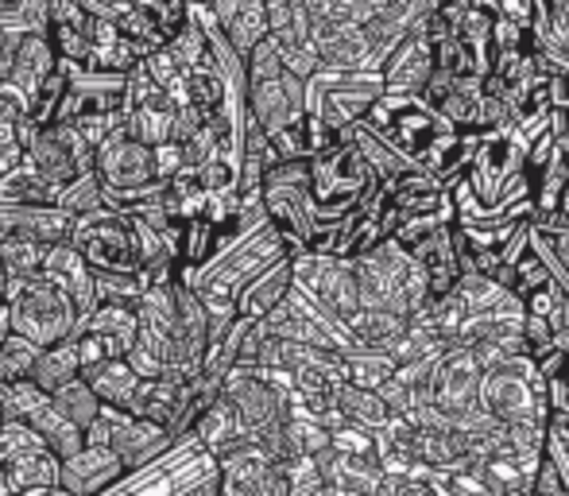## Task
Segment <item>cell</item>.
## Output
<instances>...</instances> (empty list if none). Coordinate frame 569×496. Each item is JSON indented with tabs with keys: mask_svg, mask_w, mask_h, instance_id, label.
Masks as SVG:
<instances>
[{
	"mask_svg": "<svg viewBox=\"0 0 569 496\" xmlns=\"http://www.w3.org/2000/svg\"><path fill=\"white\" fill-rule=\"evenodd\" d=\"M531 496H535V493H531Z\"/></svg>",
	"mask_w": 569,
	"mask_h": 496,
	"instance_id": "56",
	"label": "cell"
},
{
	"mask_svg": "<svg viewBox=\"0 0 569 496\" xmlns=\"http://www.w3.org/2000/svg\"><path fill=\"white\" fill-rule=\"evenodd\" d=\"M23 496H70V493L59 489V485H51V489H36V493H23Z\"/></svg>",
	"mask_w": 569,
	"mask_h": 496,
	"instance_id": "51",
	"label": "cell"
},
{
	"mask_svg": "<svg viewBox=\"0 0 569 496\" xmlns=\"http://www.w3.org/2000/svg\"><path fill=\"white\" fill-rule=\"evenodd\" d=\"M244 113L252 117L263 136L283 132V128L299 125L307 117V82H299L291 75H279L276 82L248 86Z\"/></svg>",
	"mask_w": 569,
	"mask_h": 496,
	"instance_id": "12",
	"label": "cell"
},
{
	"mask_svg": "<svg viewBox=\"0 0 569 496\" xmlns=\"http://www.w3.org/2000/svg\"><path fill=\"white\" fill-rule=\"evenodd\" d=\"M47 206H59V190L47 187L36 171L12 163L0 175V210H47Z\"/></svg>",
	"mask_w": 569,
	"mask_h": 496,
	"instance_id": "22",
	"label": "cell"
},
{
	"mask_svg": "<svg viewBox=\"0 0 569 496\" xmlns=\"http://www.w3.org/2000/svg\"><path fill=\"white\" fill-rule=\"evenodd\" d=\"M74 346H78V361H82V369H93V365H106V361H120V357L128 354L120 341L98 338V334H82V338H74Z\"/></svg>",
	"mask_w": 569,
	"mask_h": 496,
	"instance_id": "41",
	"label": "cell"
},
{
	"mask_svg": "<svg viewBox=\"0 0 569 496\" xmlns=\"http://www.w3.org/2000/svg\"><path fill=\"white\" fill-rule=\"evenodd\" d=\"M93 175L101 182V195H140V190L156 187V163H151V148L136 143L124 128H117L109 140L93 148Z\"/></svg>",
	"mask_w": 569,
	"mask_h": 496,
	"instance_id": "11",
	"label": "cell"
},
{
	"mask_svg": "<svg viewBox=\"0 0 569 496\" xmlns=\"http://www.w3.org/2000/svg\"><path fill=\"white\" fill-rule=\"evenodd\" d=\"M268 16V39L279 43V51L310 43V8L307 0H268L263 4Z\"/></svg>",
	"mask_w": 569,
	"mask_h": 496,
	"instance_id": "27",
	"label": "cell"
},
{
	"mask_svg": "<svg viewBox=\"0 0 569 496\" xmlns=\"http://www.w3.org/2000/svg\"><path fill=\"white\" fill-rule=\"evenodd\" d=\"M352 151H357L360 159H365V167L372 171V179L380 182V187H388V182L403 179V175L419 171V167L411 163L407 156H399L396 148H388V143L380 140V136H372L365 125H352V136H349Z\"/></svg>",
	"mask_w": 569,
	"mask_h": 496,
	"instance_id": "23",
	"label": "cell"
},
{
	"mask_svg": "<svg viewBox=\"0 0 569 496\" xmlns=\"http://www.w3.org/2000/svg\"><path fill=\"white\" fill-rule=\"evenodd\" d=\"M120 477H124L120 458L101 446H82L74 458L59 462V489L70 496H106Z\"/></svg>",
	"mask_w": 569,
	"mask_h": 496,
	"instance_id": "16",
	"label": "cell"
},
{
	"mask_svg": "<svg viewBox=\"0 0 569 496\" xmlns=\"http://www.w3.org/2000/svg\"><path fill=\"white\" fill-rule=\"evenodd\" d=\"M4 474L20 496L36 493V489H51V485H59V458L39 443V446H28V450L16 454V458L4 466Z\"/></svg>",
	"mask_w": 569,
	"mask_h": 496,
	"instance_id": "28",
	"label": "cell"
},
{
	"mask_svg": "<svg viewBox=\"0 0 569 496\" xmlns=\"http://www.w3.org/2000/svg\"><path fill=\"white\" fill-rule=\"evenodd\" d=\"M54 67H59V59H54L51 39L47 36H23L20 51H16V62H12V75H8V86L20 90L23 98H31L36 86L43 82Z\"/></svg>",
	"mask_w": 569,
	"mask_h": 496,
	"instance_id": "25",
	"label": "cell"
},
{
	"mask_svg": "<svg viewBox=\"0 0 569 496\" xmlns=\"http://www.w3.org/2000/svg\"><path fill=\"white\" fill-rule=\"evenodd\" d=\"M39 276L51 287H59L70 302H74L78 315H90L98 307V291H93V271L86 268V260L74 252L70 245H54L47 248V260L39 268Z\"/></svg>",
	"mask_w": 569,
	"mask_h": 496,
	"instance_id": "17",
	"label": "cell"
},
{
	"mask_svg": "<svg viewBox=\"0 0 569 496\" xmlns=\"http://www.w3.org/2000/svg\"><path fill=\"white\" fill-rule=\"evenodd\" d=\"M399 365L391 361L388 354H380V349H349V354H341V373H345V384H352V388H365V391H376L383 380H391L396 376Z\"/></svg>",
	"mask_w": 569,
	"mask_h": 496,
	"instance_id": "31",
	"label": "cell"
},
{
	"mask_svg": "<svg viewBox=\"0 0 569 496\" xmlns=\"http://www.w3.org/2000/svg\"><path fill=\"white\" fill-rule=\"evenodd\" d=\"M383 98L380 75H333L318 70L307 82V117L326 128H352Z\"/></svg>",
	"mask_w": 569,
	"mask_h": 496,
	"instance_id": "7",
	"label": "cell"
},
{
	"mask_svg": "<svg viewBox=\"0 0 569 496\" xmlns=\"http://www.w3.org/2000/svg\"><path fill=\"white\" fill-rule=\"evenodd\" d=\"M210 16H213V23H218L221 36H226V43L240 54V59H248L252 47L268 39L263 0H218V4H210Z\"/></svg>",
	"mask_w": 569,
	"mask_h": 496,
	"instance_id": "18",
	"label": "cell"
},
{
	"mask_svg": "<svg viewBox=\"0 0 569 496\" xmlns=\"http://www.w3.org/2000/svg\"><path fill=\"white\" fill-rule=\"evenodd\" d=\"M210 474H218L210 454H206L194 438H182L163 458L148 462L143 469H132V474L120 477L106 496H187Z\"/></svg>",
	"mask_w": 569,
	"mask_h": 496,
	"instance_id": "6",
	"label": "cell"
},
{
	"mask_svg": "<svg viewBox=\"0 0 569 496\" xmlns=\"http://www.w3.org/2000/svg\"><path fill=\"white\" fill-rule=\"evenodd\" d=\"M547 326H550V334H555V346L569 334V299H566V291L562 287L550 279V310H547Z\"/></svg>",
	"mask_w": 569,
	"mask_h": 496,
	"instance_id": "46",
	"label": "cell"
},
{
	"mask_svg": "<svg viewBox=\"0 0 569 496\" xmlns=\"http://www.w3.org/2000/svg\"><path fill=\"white\" fill-rule=\"evenodd\" d=\"M558 156H562V159H569V132L562 136V140H558Z\"/></svg>",
	"mask_w": 569,
	"mask_h": 496,
	"instance_id": "52",
	"label": "cell"
},
{
	"mask_svg": "<svg viewBox=\"0 0 569 496\" xmlns=\"http://www.w3.org/2000/svg\"><path fill=\"white\" fill-rule=\"evenodd\" d=\"M151 163H156V182H171L179 171H187V159H182L179 143H159V148H151Z\"/></svg>",
	"mask_w": 569,
	"mask_h": 496,
	"instance_id": "45",
	"label": "cell"
},
{
	"mask_svg": "<svg viewBox=\"0 0 569 496\" xmlns=\"http://www.w3.org/2000/svg\"><path fill=\"white\" fill-rule=\"evenodd\" d=\"M28 427H31V435H36L39 443H43L47 450H51L59 462L74 458V454L86 446V435H82V430H78V427H70V423L62 419V415L54 411L51 404H47L43 411H39L36 419L28 423Z\"/></svg>",
	"mask_w": 569,
	"mask_h": 496,
	"instance_id": "32",
	"label": "cell"
},
{
	"mask_svg": "<svg viewBox=\"0 0 569 496\" xmlns=\"http://www.w3.org/2000/svg\"><path fill=\"white\" fill-rule=\"evenodd\" d=\"M430 12H435V8H430ZM419 20H422V16H419ZM419 20H415L411 31L399 39L396 51L383 59V70H380L383 98H419L422 86H427L430 75H435V51H430V43L422 39Z\"/></svg>",
	"mask_w": 569,
	"mask_h": 496,
	"instance_id": "13",
	"label": "cell"
},
{
	"mask_svg": "<svg viewBox=\"0 0 569 496\" xmlns=\"http://www.w3.org/2000/svg\"><path fill=\"white\" fill-rule=\"evenodd\" d=\"M333 407L345 415V423L349 427H360L368 430V435H376V430L388 427V407L380 404V396L376 391H365V388H352V384H341L338 391H333Z\"/></svg>",
	"mask_w": 569,
	"mask_h": 496,
	"instance_id": "29",
	"label": "cell"
},
{
	"mask_svg": "<svg viewBox=\"0 0 569 496\" xmlns=\"http://www.w3.org/2000/svg\"><path fill=\"white\" fill-rule=\"evenodd\" d=\"M67 245L82 256L90 271H101V276H140L143 252L140 241H136L132 218H124V214H113L101 206L98 214L74 218Z\"/></svg>",
	"mask_w": 569,
	"mask_h": 496,
	"instance_id": "3",
	"label": "cell"
},
{
	"mask_svg": "<svg viewBox=\"0 0 569 496\" xmlns=\"http://www.w3.org/2000/svg\"><path fill=\"white\" fill-rule=\"evenodd\" d=\"M51 407L62 415V419L70 423V427H78L86 435V430L93 427V419L101 415V404H98V396L90 391V384L78 376V380H70L67 388H59L51 396Z\"/></svg>",
	"mask_w": 569,
	"mask_h": 496,
	"instance_id": "34",
	"label": "cell"
},
{
	"mask_svg": "<svg viewBox=\"0 0 569 496\" xmlns=\"http://www.w3.org/2000/svg\"><path fill=\"white\" fill-rule=\"evenodd\" d=\"M283 241L276 237L271 226L252 229L248 237L232 241L210 268H202L194 279H187V287L198 299H218V302H237L240 287L252 276H260L263 268H271L276 260H283Z\"/></svg>",
	"mask_w": 569,
	"mask_h": 496,
	"instance_id": "4",
	"label": "cell"
},
{
	"mask_svg": "<svg viewBox=\"0 0 569 496\" xmlns=\"http://www.w3.org/2000/svg\"><path fill=\"white\" fill-rule=\"evenodd\" d=\"M477 388H480V365L472 357V349L450 346L438 357L435 384H430V404L442 407L446 415H465L477 407Z\"/></svg>",
	"mask_w": 569,
	"mask_h": 496,
	"instance_id": "14",
	"label": "cell"
},
{
	"mask_svg": "<svg viewBox=\"0 0 569 496\" xmlns=\"http://www.w3.org/2000/svg\"><path fill=\"white\" fill-rule=\"evenodd\" d=\"M550 284V276H547V268H542V260L539 256L527 248V256L516 264V295L519 299H527V295H535V291H542V287Z\"/></svg>",
	"mask_w": 569,
	"mask_h": 496,
	"instance_id": "42",
	"label": "cell"
},
{
	"mask_svg": "<svg viewBox=\"0 0 569 496\" xmlns=\"http://www.w3.org/2000/svg\"><path fill=\"white\" fill-rule=\"evenodd\" d=\"M8 334H12L8 330V307H4V299H0V346L8 341Z\"/></svg>",
	"mask_w": 569,
	"mask_h": 496,
	"instance_id": "50",
	"label": "cell"
},
{
	"mask_svg": "<svg viewBox=\"0 0 569 496\" xmlns=\"http://www.w3.org/2000/svg\"><path fill=\"white\" fill-rule=\"evenodd\" d=\"M376 396H380V404L388 407V415H391V419H403V415L415 407L411 388H407L403 380H396V376H391V380H383L380 388H376Z\"/></svg>",
	"mask_w": 569,
	"mask_h": 496,
	"instance_id": "44",
	"label": "cell"
},
{
	"mask_svg": "<svg viewBox=\"0 0 569 496\" xmlns=\"http://www.w3.org/2000/svg\"><path fill=\"white\" fill-rule=\"evenodd\" d=\"M562 380H566V388H569V369H566V376H562Z\"/></svg>",
	"mask_w": 569,
	"mask_h": 496,
	"instance_id": "55",
	"label": "cell"
},
{
	"mask_svg": "<svg viewBox=\"0 0 569 496\" xmlns=\"http://www.w3.org/2000/svg\"><path fill=\"white\" fill-rule=\"evenodd\" d=\"M20 163L36 171L47 187L62 190L70 182L93 175V148L82 140V132L70 125H43L20 151Z\"/></svg>",
	"mask_w": 569,
	"mask_h": 496,
	"instance_id": "8",
	"label": "cell"
},
{
	"mask_svg": "<svg viewBox=\"0 0 569 496\" xmlns=\"http://www.w3.org/2000/svg\"><path fill=\"white\" fill-rule=\"evenodd\" d=\"M187 399H190L187 380H179V376H151V380L136 384L128 415L140 423H151V427L167 430L174 438V427H179L182 411H187Z\"/></svg>",
	"mask_w": 569,
	"mask_h": 496,
	"instance_id": "15",
	"label": "cell"
},
{
	"mask_svg": "<svg viewBox=\"0 0 569 496\" xmlns=\"http://www.w3.org/2000/svg\"><path fill=\"white\" fill-rule=\"evenodd\" d=\"M86 446H101V450H113L124 466V474L143 469L148 462L163 458L174 446V438L167 430L151 427V423L132 419L128 411H113V407H101V415L93 419V427L86 430Z\"/></svg>",
	"mask_w": 569,
	"mask_h": 496,
	"instance_id": "10",
	"label": "cell"
},
{
	"mask_svg": "<svg viewBox=\"0 0 569 496\" xmlns=\"http://www.w3.org/2000/svg\"><path fill=\"white\" fill-rule=\"evenodd\" d=\"M82 380L90 384V391L98 396L101 407H113V411H128L136 396V384L140 376L128 369V361H106V365H93V369H82Z\"/></svg>",
	"mask_w": 569,
	"mask_h": 496,
	"instance_id": "26",
	"label": "cell"
},
{
	"mask_svg": "<svg viewBox=\"0 0 569 496\" xmlns=\"http://www.w3.org/2000/svg\"><path fill=\"white\" fill-rule=\"evenodd\" d=\"M221 396L232 404L240 419V430L252 438V446H260L263 438H271L276 430L287 427L291 419V399L268 384L256 369H232L221 384Z\"/></svg>",
	"mask_w": 569,
	"mask_h": 496,
	"instance_id": "9",
	"label": "cell"
},
{
	"mask_svg": "<svg viewBox=\"0 0 569 496\" xmlns=\"http://www.w3.org/2000/svg\"><path fill=\"white\" fill-rule=\"evenodd\" d=\"M279 75H283V51H279V43H271V39L256 43V47H252V54L244 59V78H248V86L276 82Z\"/></svg>",
	"mask_w": 569,
	"mask_h": 496,
	"instance_id": "40",
	"label": "cell"
},
{
	"mask_svg": "<svg viewBox=\"0 0 569 496\" xmlns=\"http://www.w3.org/2000/svg\"><path fill=\"white\" fill-rule=\"evenodd\" d=\"M527 248H531V221H519V226L511 229L508 237H503V245H500V264L516 268V264L527 256Z\"/></svg>",
	"mask_w": 569,
	"mask_h": 496,
	"instance_id": "47",
	"label": "cell"
},
{
	"mask_svg": "<svg viewBox=\"0 0 569 496\" xmlns=\"http://www.w3.org/2000/svg\"><path fill=\"white\" fill-rule=\"evenodd\" d=\"M4 307H8V330L12 338H23L28 346L47 349L59 341L74 338L78 310L59 287H51L43 276L16 279L4 287Z\"/></svg>",
	"mask_w": 569,
	"mask_h": 496,
	"instance_id": "2",
	"label": "cell"
},
{
	"mask_svg": "<svg viewBox=\"0 0 569 496\" xmlns=\"http://www.w3.org/2000/svg\"><path fill=\"white\" fill-rule=\"evenodd\" d=\"M82 334L113 338L124 349H132L136 346V307H93L90 315H82L74 326V338H82Z\"/></svg>",
	"mask_w": 569,
	"mask_h": 496,
	"instance_id": "30",
	"label": "cell"
},
{
	"mask_svg": "<svg viewBox=\"0 0 569 496\" xmlns=\"http://www.w3.org/2000/svg\"><path fill=\"white\" fill-rule=\"evenodd\" d=\"M59 210L67 218H86V214L101 210V182L98 175H86V179L70 182V187L59 190Z\"/></svg>",
	"mask_w": 569,
	"mask_h": 496,
	"instance_id": "37",
	"label": "cell"
},
{
	"mask_svg": "<svg viewBox=\"0 0 569 496\" xmlns=\"http://www.w3.org/2000/svg\"><path fill=\"white\" fill-rule=\"evenodd\" d=\"M190 438H194L198 446H202L210 458H218V454H226L229 446H237V443H252V438L240 430V419H237V411H232V404L226 396H218L210 407H206L202 415H198V423H194V430H190Z\"/></svg>",
	"mask_w": 569,
	"mask_h": 496,
	"instance_id": "21",
	"label": "cell"
},
{
	"mask_svg": "<svg viewBox=\"0 0 569 496\" xmlns=\"http://www.w3.org/2000/svg\"><path fill=\"white\" fill-rule=\"evenodd\" d=\"M70 221L59 206H47V210H0V241H36L43 248L67 245Z\"/></svg>",
	"mask_w": 569,
	"mask_h": 496,
	"instance_id": "20",
	"label": "cell"
},
{
	"mask_svg": "<svg viewBox=\"0 0 569 496\" xmlns=\"http://www.w3.org/2000/svg\"><path fill=\"white\" fill-rule=\"evenodd\" d=\"M322 70V59H318L315 43L307 47H291V51H283V75L299 78V82H310V78Z\"/></svg>",
	"mask_w": 569,
	"mask_h": 496,
	"instance_id": "43",
	"label": "cell"
},
{
	"mask_svg": "<svg viewBox=\"0 0 569 496\" xmlns=\"http://www.w3.org/2000/svg\"><path fill=\"white\" fill-rule=\"evenodd\" d=\"M307 163H310V202H315L318 226H330V221H341L345 214H352L357 198L376 182L372 171L365 167V159L352 151V143L315 151Z\"/></svg>",
	"mask_w": 569,
	"mask_h": 496,
	"instance_id": "5",
	"label": "cell"
},
{
	"mask_svg": "<svg viewBox=\"0 0 569 496\" xmlns=\"http://www.w3.org/2000/svg\"><path fill=\"white\" fill-rule=\"evenodd\" d=\"M47 260V248L36 245V241H0V268H4L8 284H16V279H31L39 276V268H43Z\"/></svg>",
	"mask_w": 569,
	"mask_h": 496,
	"instance_id": "36",
	"label": "cell"
},
{
	"mask_svg": "<svg viewBox=\"0 0 569 496\" xmlns=\"http://www.w3.org/2000/svg\"><path fill=\"white\" fill-rule=\"evenodd\" d=\"M20 43H23V31L0 28V82H8V75H12V62H16Z\"/></svg>",
	"mask_w": 569,
	"mask_h": 496,
	"instance_id": "49",
	"label": "cell"
},
{
	"mask_svg": "<svg viewBox=\"0 0 569 496\" xmlns=\"http://www.w3.org/2000/svg\"><path fill=\"white\" fill-rule=\"evenodd\" d=\"M132 98H128V75H98V70H78L70 67V90L59 109V121L82 132L90 148L124 128Z\"/></svg>",
	"mask_w": 569,
	"mask_h": 496,
	"instance_id": "1",
	"label": "cell"
},
{
	"mask_svg": "<svg viewBox=\"0 0 569 496\" xmlns=\"http://www.w3.org/2000/svg\"><path fill=\"white\" fill-rule=\"evenodd\" d=\"M496 16L527 31L531 28V16H535V0H500V4H496Z\"/></svg>",
	"mask_w": 569,
	"mask_h": 496,
	"instance_id": "48",
	"label": "cell"
},
{
	"mask_svg": "<svg viewBox=\"0 0 569 496\" xmlns=\"http://www.w3.org/2000/svg\"><path fill=\"white\" fill-rule=\"evenodd\" d=\"M163 51L171 54V59H174V67H179L182 75H187V70H194L198 62L206 59V31L194 23V16H190V20H187V28H182L179 36H174L171 43L163 47Z\"/></svg>",
	"mask_w": 569,
	"mask_h": 496,
	"instance_id": "39",
	"label": "cell"
},
{
	"mask_svg": "<svg viewBox=\"0 0 569 496\" xmlns=\"http://www.w3.org/2000/svg\"><path fill=\"white\" fill-rule=\"evenodd\" d=\"M93 291H98V307H136L143 284L140 276H101V271H93Z\"/></svg>",
	"mask_w": 569,
	"mask_h": 496,
	"instance_id": "38",
	"label": "cell"
},
{
	"mask_svg": "<svg viewBox=\"0 0 569 496\" xmlns=\"http://www.w3.org/2000/svg\"><path fill=\"white\" fill-rule=\"evenodd\" d=\"M4 287H8V276H4V268H0V299H4Z\"/></svg>",
	"mask_w": 569,
	"mask_h": 496,
	"instance_id": "53",
	"label": "cell"
},
{
	"mask_svg": "<svg viewBox=\"0 0 569 496\" xmlns=\"http://www.w3.org/2000/svg\"><path fill=\"white\" fill-rule=\"evenodd\" d=\"M67 90H70V67L59 62V67H54L51 75L36 86V93L28 98V121L36 128L59 121V109H62V101H67Z\"/></svg>",
	"mask_w": 569,
	"mask_h": 496,
	"instance_id": "33",
	"label": "cell"
},
{
	"mask_svg": "<svg viewBox=\"0 0 569 496\" xmlns=\"http://www.w3.org/2000/svg\"><path fill=\"white\" fill-rule=\"evenodd\" d=\"M28 117V98L0 82V159L4 163H20V143H16V128Z\"/></svg>",
	"mask_w": 569,
	"mask_h": 496,
	"instance_id": "35",
	"label": "cell"
},
{
	"mask_svg": "<svg viewBox=\"0 0 569 496\" xmlns=\"http://www.w3.org/2000/svg\"><path fill=\"white\" fill-rule=\"evenodd\" d=\"M82 376V361H78V346L74 341H59V346H47L36 354L28 380L36 384L43 396H54L59 388H67L70 380Z\"/></svg>",
	"mask_w": 569,
	"mask_h": 496,
	"instance_id": "24",
	"label": "cell"
},
{
	"mask_svg": "<svg viewBox=\"0 0 569 496\" xmlns=\"http://www.w3.org/2000/svg\"><path fill=\"white\" fill-rule=\"evenodd\" d=\"M8 167H12V163H4V159H0V175H4V171H8Z\"/></svg>",
	"mask_w": 569,
	"mask_h": 496,
	"instance_id": "54",
	"label": "cell"
},
{
	"mask_svg": "<svg viewBox=\"0 0 569 496\" xmlns=\"http://www.w3.org/2000/svg\"><path fill=\"white\" fill-rule=\"evenodd\" d=\"M295 287L291 279V256H283V260H276L271 268H263L260 276H252L244 287H240L237 295V318H248V323H263V318L271 315V310L279 307V302L287 299V291Z\"/></svg>",
	"mask_w": 569,
	"mask_h": 496,
	"instance_id": "19",
	"label": "cell"
}]
</instances>
